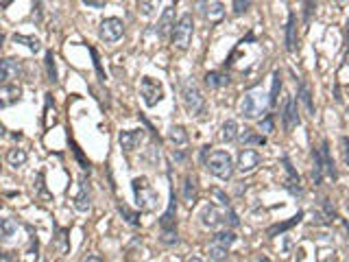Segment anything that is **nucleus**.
Segmentation results:
<instances>
[{
  "instance_id": "obj_51",
  "label": "nucleus",
  "mask_w": 349,
  "mask_h": 262,
  "mask_svg": "<svg viewBox=\"0 0 349 262\" xmlns=\"http://www.w3.org/2000/svg\"><path fill=\"white\" fill-rule=\"evenodd\" d=\"M5 136H7V129H5L3 122H0V138H5Z\"/></svg>"
},
{
  "instance_id": "obj_20",
  "label": "nucleus",
  "mask_w": 349,
  "mask_h": 262,
  "mask_svg": "<svg viewBox=\"0 0 349 262\" xmlns=\"http://www.w3.org/2000/svg\"><path fill=\"white\" fill-rule=\"evenodd\" d=\"M174 26V7H166L162 18L157 22V38H166V33L172 31Z\"/></svg>"
},
{
  "instance_id": "obj_27",
  "label": "nucleus",
  "mask_w": 349,
  "mask_h": 262,
  "mask_svg": "<svg viewBox=\"0 0 349 262\" xmlns=\"http://www.w3.org/2000/svg\"><path fill=\"white\" fill-rule=\"evenodd\" d=\"M236 234L231 230H221V232H216L214 238H212V245H218V247H223V249H229L231 245L236 243Z\"/></svg>"
},
{
  "instance_id": "obj_41",
  "label": "nucleus",
  "mask_w": 349,
  "mask_h": 262,
  "mask_svg": "<svg viewBox=\"0 0 349 262\" xmlns=\"http://www.w3.org/2000/svg\"><path fill=\"white\" fill-rule=\"evenodd\" d=\"M321 206H323V210H325L327 221H334V218H336V210H334V208L330 206V199H323V201H321Z\"/></svg>"
},
{
  "instance_id": "obj_17",
  "label": "nucleus",
  "mask_w": 349,
  "mask_h": 262,
  "mask_svg": "<svg viewBox=\"0 0 349 262\" xmlns=\"http://www.w3.org/2000/svg\"><path fill=\"white\" fill-rule=\"evenodd\" d=\"M22 96L20 85H0V107H11L16 105Z\"/></svg>"
},
{
  "instance_id": "obj_25",
  "label": "nucleus",
  "mask_w": 349,
  "mask_h": 262,
  "mask_svg": "<svg viewBox=\"0 0 349 262\" xmlns=\"http://www.w3.org/2000/svg\"><path fill=\"white\" fill-rule=\"evenodd\" d=\"M282 92V72L280 70H273V77H271V94H268V107H277V96Z\"/></svg>"
},
{
  "instance_id": "obj_10",
  "label": "nucleus",
  "mask_w": 349,
  "mask_h": 262,
  "mask_svg": "<svg viewBox=\"0 0 349 262\" xmlns=\"http://www.w3.org/2000/svg\"><path fill=\"white\" fill-rule=\"evenodd\" d=\"M159 230L162 232H177V199H174V190L170 188V201L166 212L159 216Z\"/></svg>"
},
{
  "instance_id": "obj_53",
  "label": "nucleus",
  "mask_w": 349,
  "mask_h": 262,
  "mask_svg": "<svg viewBox=\"0 0 349 262\" xmlns=\"http://www.w3.org/2000/svg\"><path fill=\"white\" fill-rule=\"evenodd\" d=\"M188 262H203V260H201V258H190Z\"/></svg>"
},
{
  "instance_id": "obj_39",
  "label": "nucleus",
  "mask_w": 349,
  "mask_h": 262,
  "mask_svg": "<svg viewBox=\"0 0 349 262\" xmlns=\"http://www.w3.org/2000/svg\"><path fill=\"white\" fill-rule=\"evenodd\" d=\"M90 55H92V59H94V68H96V72H98V79H100V81H105V75H103V68H100V61H98V53H96V48H90Z\"/></svg>"
},
{
  "instance_id": "obj_42",
  "label": "nucleus",
  "mask_w": 349,
  "mask_h": 262,
  "mask_svg": "<svg viewBox=\"0 0 349 262\" xmlns=\"http://www.w3.org/2000/svg\"><path fill=\"white\" fill-rule=\"evenodd\" d=\"M153 7H155L153 3H137V11H140L142 16H151V13H153Z\"/></svg>"
},
{
  "instance_id": "obj_31",
  "label": "nucleus",
  "mask_w": 349,
  "mask_h": 262,
  "mask_svg": "<svg viewBox=\"0 0 349 262\" xmlns=\"http://www.w3.org/2000/svg\"><path fill=\"white\" fill-rule=\"evenodd\" d=\"M238 138V122L236 120H225L221 127V140L223 142H234Z\"/></svg>"
},
{
  "instance_id": "obj_52",
  "label": "nucleus",
  "mask_w": 349,
  "mask_h": 262,
  "mask_svg": "<svg viewBox=\"0 0 349 262\" xmlns=\"http://www.w3.org/2000/svg\"><path fill=\"white\" fill-rule=\"evenodd\" d=\"M345 232H347V238H349V223L345 221Z\"/></svg>"
},
{
  "instance_id": "obj_49",
  "label": "nucleus",
  "mask_w": 349,
  "mask_h": 262,
  "mask_svg": "<svg viewBox=\"0 0 349 262\" xmlns=\"http://www.w3.org/2000/svg\"><path fill=\"white\" fill-rule=\"evenodd\" d=\"M172 157L177 159V162H184V159H186V153H184V151H174V153H172Z\"/></svg>"
},
{
  "instance_id": "obj_45",
  "label": "nucleus",
  "mask_w": 349,
  "mask_h": 262,
  "mask_svg": "<svg viewBox=\"0 0 349 262\" xmlns=\"http://www.w3.org/2000/svg\"><path fill=\"white\" fill-rule=\"evenodd\" d=\"M63 240H65V230H59V236H57V249H59L61 253L68 251V247L63 245Z\"/></svg>"
},
{
  "instance_id": "obj_6",
  "label": "nucleus",
  "mask_w": 349,
  "mask_h": 262,
  "mask_svg": "<svg viewBox=\"0 0 349 262\" xmlns=\"http://www.w3.org/2000/svg\"><path fill=\"white\" fill-rule=\"evenodd\" d=\"M140 96H142V101H144V105H147V107H155L159 101L164 99V87H162V83H159L157 79L142 77V81H140Z\"/></svg>"
},
{
  "instance_id": "obj_35",
  "label": "nucleus",
  "mask_w": 349,
  "mask_h": 262,
  "mask_svg": "<svg viewBox=\"0 0 349 262\" xmlns=\"http://www.w3.org/2000/svg\"><path fill=\"white\" fill-rule=\"evenodd\" d=\"M7 162H9L13 169H18V166H22L26 162V151L24 149H11L7 153Z\"/></svg>"
},
{
  "instance_id": "obj_18",
  "label": "nucleus",
  "mask_w": 349,
  "mask_h": 262,
  "mask_svg": "<svg viewBox=\"0 0 349 262\" xmlns=\"http://www.w3.org/2000/svg\"><path fill=\"white\" fill-rule=\"evenodd\" d=\"M236 140L242 144V147H264L266 144V138L262 134H256L253 129H245V131H238V138Z\"/></svg>"
},
{
  "instance_id": "obj_43",
  "label": "nucleus",
  "mask_w": 349,
  "mask_h": 262,
  "mask_svg": "<svg viewBox=\"0 0 349 262\" xmlns=\"http://www.w3.org/2000/svg\"><path fill=\"white\" fill-rule=\"evenodd\" d=\"M70 144H72V151H75L77 159H79V162H81V169H90V162H85V159H83V155H81V149H79L75 142H70Z\"/></svg>"
},
{
  "instance_id": "obj_32",
  "label": "nucleus",
  "mask_w": 349,
  "mask_h": 262,
  "mask_svg": "<svg viewBox=\"0 0 349 262\" xmlns=\"http://www.w3.org/2000/svg\"><path fill=\"white\" fill-rule=\"evenodd\" d=\"M118 212H120V216L131 225V227H137V225H140V214L133 212V210H131L127 203H118Z\"/></svg>"
},
{
  "instance_id": "obj_2",
  "label": "nucleus",
  "mask_w": 349,
  "mask_h": 262,
  "mask_svg": "<svg viewBox=\"0 0 349 262\" xmlns=\"http://www.w3.org/2000/svg\"><path fill=\"white\" fill-rule=\"evenodd\" d=\"M266 107H268V99L264 92L260 90H251L247 92L242 101H240V116L247 120H256V118H264L266 116Z\"/></svg>"
},
{
  "instance_id": "obj_13",
  "label": "nucleus",
  "mask_w": 349,
  "mask_h": 262,
  "mask_svg": "<svg viewBox=\"0 0 349 262\" xmlns=\"http://www.w3.org/2000/svg\"><path fill=\"white\" fill-rule=\"evenodd\" d=\"M282 120H284V131H293L297 125H299V112H297V101H295L293 96H288L286 103H284Z\"/></svg>"
},
{
  "instance_id": "obj_11",
  "label": "nucleus",
  "mask_w": 349,
  "mask_h": 262,
  "mask_svg": "<svg viewBox=\"0 0 349 262\" xmlns=\"http://www.w3.org/2000/svg\"><path fill=\"white\" fill-rule=\"evenodd\" d=\"M147 138V131L144 129H129V131H120L118 134V142L125 151H135Z\"/></svg>"
},
{
  "instance_id": "obj_48",
  "label": "nucleus",
  "mask_w": 349,
  "mask_h": 262,
  "mask_svg": "<svg viewBox=\"0 0 349 262\" xmlns=\"http://www.w3.org/2000/svg\"><path fill=\"white\" fill-rule=\"evenodd\" d=\"M340 144H343V153H345V162L349 164V140H347V138H340Z\"/></svg>"
},
{
  "instance_id": "obj_15",
  "label": "nucleus",
  "mask_w": 349,
  "mask_h": 262,
  "mask_svg": "<svg viewBox=\"0 0 349 262\" xmlns=\"http://www.w3.org/2000/svg\"><path fill=\"white\" fill-rule=\"evenodd\" d=\"M319 155H321V164H323V175H327L332 181L338 179V173H336V166H334V159H332V153H330V142L323 140L321 142V149H319Z\"/></svg>"
},
{
  "instance_id": "obj_21",
  "label": "nucleus",
  "mask_w": 349,
  "mask_h": 262,
  "mask_svg": "<svg viewBox=\"0 0 349 262\" xmlns=\"http://www.w3.org/2000/svg\"><path fill=\"white\" fill-rule=\"evenodd\" d=\"M75 208L79 210V212H87V210H90V188H87L85 177L79 181V192L75 196Z\"/></svg>"
},
{
  "instance_id": "obj_16",
  "label": "nucleus",
  "mask_w": 349,
  "mask_h": 262,
  "mask_svg": "<svg viewBox=\"0 0 349 262\" xmlns=\"http://www.w3.org/2000/svg\"><path fill=\"white\" fill-rule=\"evenodd\" d=\"M282 164H284V169H286V173H288V179H286V190H290V194H301V181H299V175H297V171L293 169V164H290V159L284 155L282 157Z\"/></svg>"
},
{
  "instance_id": "obj_34",
  "label": "nucleus",
  "mask_w": 349,
  "mask_h": 262,
  "mask_svg": "<svg viewBox=\"0 0 349 262\" xmlns=\"http://www.w3.org/2000/svg\"><path fill=\"white\" fill-rule=\"evenodd\" d=\"M312 164H315V169H312V179H315V186H319L323 181V164H321L319 149L312 151Z\"/></svg>"
},
{
  "instance_id": "obj_8",
  "label": "nucleus",
  "mask_w": 349,
  "mask_h": 262,
  "mask_svg": "<svg viewBox=\"0 0 349 262\" xmlns=\"http://www.w3.org/2000/svg\"><path fill=\"white\" fill-rule=\"evenodd\" d=\"M225 210L227 208H218L216 203H207L205 208L201 210V225L210 230H216L218 225L225 223Z\"/></svg>"
},
{
  "instance_id": "obj_29",
  "label": "nucleus",
  "mask_w": 349,
  "mask_h": 262,
  "mask_svg": "<svg viewBox=\"0 0 349 262\" xmlns=\"http://www.w3.org/2000/svg\"><path fill=\"white\" fill-rule=\"evenodd\" d=\"M205 85L210 87V90H218V87L229 85V75H225V72H207L205 75Z\"/></svg>"
},
{
  "instance_id": "obj_46",
  "label": "nucleus",
  "mask_w": 349,
  "mask_h": 262,
  "mask_svg": "<svg viewBox=\"0 0 349 262\" xmlns=\"http://www.w3.org/2000/svg\"><path fill=\"white\" fill-rule=\"evenodd\" d=\"M249 7H251V3H242V0H236V3H234V11H236V13H245L247 9H249Z\"/></svg>"
},
{
  "instance_id": "obj_1",
  "label": "nucleus",
  "mask_w": 349,
  "mask_h": 262,
  "mask_svg": "<svg viewBox=\"0 0 349 262\" xmlns=\"http://www.w3.org/2000/svg\"><path fill=\"white\" fill-rule=\"evenodd\" d=\"M181 101H184V107L188 109V114L194 116V118H201V116L207 112L205 96H203L201 90L196 87V83L190 81V79H186V81L181 83Z\"/></svg>"
},
{
  "instance_id": "obj_36",
  "label": "nucleus",
  "mask_w": 349,
  "mask_h": 262,
  "mask_svg": "<svg viewBox=\"0 0 349 262\" xmlns=\"http://www.w3.org/2000/svg\"><path fill=\"white\" fill-rule=\"evenodd\" d=\"M207 253H210V258H212L214 262H223V260H227L229 249H223V247H218V245H210Z\"/></svg>"
},
{
  "instance_id": "obj_47",
  "label": "nucleus",
  "mask_w": 349,
  "mask_h": 262,
  "mask_svg": "<svg viewBox=\"0 0 349 262\" xmlns=\"http://www.w3.org/2000/svg\"><path fill=\"white\" fill-rule=\"evenodd\" d=\"M303 7H305V24H308V22H310V16H312V11L317 9V5H315V3H305Z\"/></svg>"
},
{
  "instance_id": "obj_54",
  "label": "nucleus",
  "mask_w": 349,
  "mask_h": 262,
  "mask_svg": "<svg viewBox=\"0 0 349 262\" xmlns=\"http://www.w3.org/2000/svg\"><path fill=\"white\" fill-rule=\"evenodd\" d=\"M3 42H5V35L0 33V48H3Z\"/></svg>"
},
{
  "instance_id": "obj_22",
  "label": "nucleus",
  "mask_w": 349,
  "mask_h": 262,
  "mask_svg": "<svg viewBox=\"0 0 349 262\" xmlns=\"http://www.w3.org/2000/svg\"><path fill=\"white\" fill-rule=\"evenodd\" d=\"M295 46H297V13L290 11L286 22V50L293 53Z\"/></svg>"
},
{
  "instance_id": "obj_33",
  "label": "nucleus",
  "mask_w": 349,
  "mask_h": 262,
  "mask_svg": "<svg viewBox=\"0 0 349 262\" xmlns=\"http://www.w3.org/2000/svg\"><path fill=\"white\" fill-rule=\"evenodd\" d=\"M44 66H46V75L50 83H57L59 77H57V63H55V55L53 50H46V59H44Z\"/></svg>"
},
{
  "instance_id": "obj_44",
  "label": "nucleus",
  "mask_w": 349,
  "mask_h": 262,
  "mask_svg": "<svg viewBox=\"0 0 349 262\" xmlns=\"http://www.w3.org/2000/svg\"><path fill=\"white\" fill-rule=\"evenodd\" d=\"M83 5L90 9H105V0H83Z\"/></svg>"
},
{
  "instance_id": "obj_4",
  "label": "nucleus",
  "mask_w": 349,
  "mask_h": 262,
  "mask_svg": "<svg viewBox=\"0 0 349 262\" xmlns=\"http://www.w3.org/2000/svg\"><path fill=\"white\" fill-rule=\"evenodd\" d=\"M192 33H194V20H192V13H184L172 26V33H170V42L174 48L179 50H186L192 42Z\"/></svg>"
},
{
  "instance_id": "obj_19",
  "label": "nucleus",
  "mask_w": 349,
  "mask_h": 262,
  "mask_svg": "<svg viewBox=\"0 0 349 262\" xmlns=\"http://www.w3.org/2000/svg\"><path fill=\"white\" fill-rule=\"evenodd\" d=\"M166 138H168V142L174 147V151L188 144V131H186V127H181V125H172L168 129V134H166Z\"/></svg>"
},
{
  "instance_id": "obj_14",
  "label": "nucleus",
  "mask_w": 349,
  "mask_h": 262,
  "mask_svg": "<svg viewBox=\"0 0 349 262\" xmlns=\"http://www.w3.org/2000/svg\"><path fill=\"white\" fill-rule=\"evenodd\" d=\"M196 196H199V186H196V177L194 175H186L184 184H181V199H184L186 206H194Z\"/></svg>"
},
{
  "instance_id": "obj_37",
  "label": "nucleus",
  "mask_w": 349,
  "mask_h": 262,
  "mask_svg": "<svg viewBox=\"0 0 349 262\" xmlns=\"http://www.w3.org/2000/svg\"><path fill=\"white\" fill-rule=\"evenodd\" d=\"M159 240H162V245L172 247V245L179 243V236H177V232H162V234H159Z\"/></svg>"
},
{
  "instance_id": "obj_12",
  "label": "nucleus",
  "mask_w": 349,
  "mask_h": 262,
  "mask_svg": "<svg viewBox=\"0 0 349 262\" xmlns=\"http://www.w3.org/2000/svg\"><path fill=\"white\" fill-rule=\"evenodd\" d=\"M20 72H22V66L18 59H13V57L0 59V85H7V81L18 79Z\"/></svg>"
},
{
  "instance_id": "obj_26",
  "label": "nucleus",
  "mask_w": 349,
  "mask_h": 262,
  "mask_svg": "<svg viewBox=\"0 0 349 262\" xmlns=\"http://www.w3.org/2000/svg\"><path fill=\"white\" fill-rule=\"evenodd\" d=\"M299 101H301V105L305 107V112H308L310 116H315V101H312L310 85L305 81H299Z\"/></svg>"
},
{
  "instance_id": "obj_38",
  "label": "nucleus",
  "mask_w": 349,
  "mask_h": 262,
  "mask_svg": "<svg viewBox=\"0 0 349 262\" xmlns=\"http://www.w3.org/2000/svg\"><path fill=\"white\" fill-rule=\"evenodd\" d=\"M275 129V120H273V114H266L264 118H260V131H264V134H271Z\"/></svg>"
},
{
  "instance_id": "obj_3",
  "label": "nucleus",
  "mask_w": 349,
  "mask_h": 262,
  "mask_svg": "<svg viewBox=\"0 0 349 262\" xmlns=\"http://www.w3.org/2000/svg\"><path fill=\"white\" fill-rule=\"evenodd\" d=\"M207 171L214 175V177L218 179H223V181H227L231 179V175H234V169H236V164H234V159H231V155L227 151H212L210 153V157H207Z\"/></svg>"
},
{
  "instance_id": "obj_28",
  "label": "nucleus",
  "mask_w": 349,
  "mask_h": 262,
  "mask_svg": "<svg viewBox=\"0 0 349 262\" xmlns=\"http://www.w3.org/2000/svg\"><path fill=\"white\" fill-rule=\"evenodd\" d=\"M18 232V223L11 216H0V240H9Z\"/></svg>"
},
{
  "instance_id": "obj_40",
  "label": "nucleus",
  "mask_w": 349,
  "mask_h": 262,
  "mask_svg": "<svg viewBox=\"0 0 349 262\" xmlns=\"http://www.w3.org/2000/svg\"><path fill=\"white\" fill-rule=\"evenodd\" d=\"M212 194L218 199V203H221V208H231V203H229V199H227V194H225L223 190H218V188H214Z\"/></svg>"
},
{
  "instance_id": "obj_5",
  "label": "nucleus",
  "mask_w": 349,
  "mask_h": 262,
  "mask_svg": "<svg viewBox=\"0 0 349 262\" xmlns=\"http://www.w3.org/2000/svg\"><path fill=\"white\" fill-rule=\"evenodd\" d=\"M131 188H133V196H135V203L140 210L151 212V210L157 206V194L153 190V186L149 184L147 177H135L131 181Z\"/></svg>"
},
{
  "instance_id": "obj_24",
  "label": "nucleus",
  "mask_w": 349,
  "mask_h": 262,
  "mask_svg": "<svg viewBox=\"0 0 349 262\" xmlns=\"http://www.w3.org/2000/svg\"><path fill=\"white\" fill-rule=\"evenodd\" d=\"M201 7H203V13H205V18L210 22H218L225 16V5L223 3H203Z\"/></svg>"
},
{
  "instance_id": "obj_23",
  "label": "nucleus",
  "mask_w": 349,
  "mask_h": 262,
  "mask_svg": "<svg viewBox=\"0 0 349 262\" xmlns=\"http://www.w3.org/2000/svg\"><path fill=\"white\" fill-rule=\"evenodd\" d=\"M301 218H303V212H297L293 218H290V221H284V223H277V225H271V227L266 230V234L271 236V238H273V236H277V234H284V232H288L290 227H295V225L299 223Z\"/></svg>"
},
{
  "instance_id": "obj_9",
  "label": "nucleus",
  "mask_w": 349,
  "mask_h": 262,
  "mask_svg": "<svg viewBox=\"0 0 349 262\" xmlns=\"http://www.w3.org/2000/svg\"><path fill=\"white\" fill-rule=\"evenodd\" d=\"M262 162V157H260V153L256 149H251V147H242L238 153V164H236V169L240 173H253L260 166Z\"/></svg>"
},
{
  "instance_id": "obj_7",
  "label": "nucleus",
  "mask_w": 349,
  "mask_h": 262,
  "mask_svg": "<svg viewBox=\"0 0 349 262\" xmlns=\"http://www.w3.org/2000/svg\"><path fill=\"white\" fill-rule=\"evenodd\" d=\"M122 35H125V22L120 18H105L98 24V38L107 44L118 42Z\"/></svg>"
},
{
  "instance_id": "obj_30",
  "label": "nucleus",
  "mask_w": 349,
  "mask_h": 262,
  "mask_svg": "<svg viewBox=\"0 0 349 262\" xmlns=\"http://www.w3.org/2000/svg\"><path fill=\"white\" fill-rule=\"evenodd\" d=\"M13 42H16V44H24V46L31 50V53H40V50H42V42L38 38H33V35L16 33V35H13Z\"/></svg>"
},
{
  "instance_id": "obj_50",
  "label": "nucleus",
  "mask_w": 349,
  "mask_h": 262,
  "mask_svg": "<svg viewBox=\"0 0 349 262\" xmlns=\"http://www.w3.org/2000/svg\"><path fill=\"white\" fill-rule=\"evenodd\" d=\"M83 262H103V260H100L98 256H87V258L83 260Z\"/></svg>"
}]
</instances>
